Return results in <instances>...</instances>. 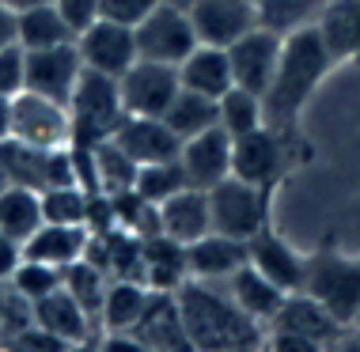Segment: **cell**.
I'll list each match as a JSON object with an SVG mask.
<instances>
[{"mask_svg":"<svg viewBox=\"0 0 360 352\" xmlns=\"http://www.w3.org/2000/svg\"><path fill=\"white\" fill-rule=\"evenodd\" d=\"M87 242H91V228H87V223H50V220H42V228L23 242V258L65 269V266H72V261L84 258Z\"/></svg>","mask_w":360,"mask_h":352,"instance_id":"obj_20","label":"cell"},{"mask_svg":"<svg viewBox=\"0 0 360 352\" xmlns=\"http://www.w3.org/2000/svg\"><path fill=\"white\" fill-rule=\"evenodd\" d=\"M141 341L144 352H174V348H190L186 326H182V311L174 292H152L148 307H144L141 322L129 330Z\"/></svg>","mask_w":360,"mask_h":352,"instance_id":"obj_17","label":"cell"},{"mask_svg":"<svg viewBox=\"0 0 360 352\" xmlns=\"http://www.w3.org/2000/svg\"><path fill=\"white\" fill-rule=\"evenodd\" d=\"M281 46H285V34L269 31V27H255L239 38V42L228 46V61H231V76H236L239 87L247 91H258L266 95L269 80L277 72V61H281Z\"/></svg>","mask_w":360,"mask_h":352,"instance_id":"obj_11","label":"cell"},{"mask_svg":"<svg viewBox=\"0 0 360 352\" xmlns=\"http://www.w3.org/2000/svg\"><path fill=\"white\" fill-rule=\"evenodd\" d=\"M53 8L61 12L72 34H84L91 23L103 19V0H53Z\"/></svg>","mask_w":360,"mask_h":352,"instance_id":"obj_37","label":"cell"},{"mask_svg":"<svg viewBox=\"0 0 360 352\" xmlns=\"http://www.w3.org/2000/svg\"><path fill=\"white\" fill-rule=\"evenodd\" d=\"M8 4H12L15 12H23V8H34V4H53V0H8Z\"/></svg>","mask_w":360,"mask_h":352,"instance_id":"obj_42","label":"cell"},{"mask_svg":"<svg viewBox=\"0 0 360 352\" xmlns=\"http://www.w3.org/2000/svg\"><path fill=\"white\" fill-rule=\"evenodd\" d=\"M31 311H34V322H38V326L50 330V334H57L69 348L87 345V341H91V330L99 326V322H95V318L84 311V303L76 299L65 285L57 288V292H50V296L34 299Z\"/></svg>","mask_w":360,"mask_h":352,"instance_id":"obj_19","label":"cell"},{"mask_svg":"<svg viewBox=\"0 0 360 352\" xmlns=\"http://www.w3.org/2000/svg\"><path fill=\"white\" fill-rule=\"evenodd\" d=\"M163 0H103V19H114V23L137 27L152 8H160Z\"/></svg>","mask_w":360,"mask_h":352,"instance_id":"obj_38","label":"cell"},{"mask_svg":"<svg viewBox=\"0 0 360 352\" xmlns=\"http://www.w3.org/2000/svg\"><path fill=\"white\" fill-rule=\"evenodd\" d=\"M269 193L266 185H255L239 174H228L209 190V209H212V231L236 235V239H255L258 231L269 228Z\"/></svg>","mask_w":360,"mask_h":352,"instance_id":"obj_5","label":"cell"},{"mask_svg":"<svg viewBox=\"0 0 360 352\" xmlns=\"http://www.w3.org/2000/svg\"><path fill=\"white\" fill-rule=\"evenodd\" d=\"M179 311L186 326L190 348L201 352H239L266 345V326L250 318L247 311L231 299L224 280H198L190 277L179 292Z\"/></svg>","mask_w":360,"mask_h":352,"instance_id":"obj_1","label":"cell"},{"mask_svg":"<svg viewBox=\"0 0 360 352\" xmlns=\"http://www.w3.org/2000/svg\"><path fill=\"white\" fill-rule=\"evenodd\" d=\"M152 299V288L144 280H110L103 296V311H99V326L103 334L110 330H133L144 315Z\"/></svg>","mask_w":360,"mask_h":352,"instance_id":"obj_28","label":"cell"},{"mask_svg":"<svg viewBox=\"0 0 360 352\" xmlns=\"http://www.w3.org/2000/svg\"><path fill=\"white\" fill-rule=\"evenodd\" d=\"M69 114H72V144L91 148V144H99V141H110L114 129H118V122L125 117L118 80L84 68L80 84H76V91L69 99Z\"/></svg>","mask_w":360,"mask_h":352,"instance_id":"obj_3","label":"cell"},{"mask_svg":"<svg viewBox=\"0 0 360 352\" xmlns=\"http://www.w3.org/2000/svg\"><path fill=\"white\" fill-rule=\"evenodd\" d=\"M224 285H228L231 299H236L250 318H258L266 330H269V322H274V315L281 311V303H285V296H288L285 288L274 285V280H269L262 269H255L250 261H247L243 269L231 273V277L224 280Z\"/></svg>","mask_w":360,"mask_h":352,"instance_id":"obj_26","label":"cell"},{"mask_svg":"<svg viewBox=\"0 0 360 352\" xmlns=\"http://www.w3.org/2000/svg\"><path fill=\"white\" fill-rule=\"evenodd\" d=\"M118 87H122L125 114L163 117V114H167V106L174 103V95L182 91V80H179V68H174V65L144 61V57H137V61L118 76Z\"/></svg>","mask_w":360,"mask_h":352,"instance_id":"obj_8","label":"cell"},{"mask_svg":"<svg viewBox=\"0 0 360 352\" xmlns=\"http://www.w3.org/2000/svg\"><path fill=\"white\" fill-rule=\"evenodd\" d=\"M186 261H190V277L228 280L231 273L250 261V247H247V239H236V235L209 231V235H201V239H193L186 247Z\"/></svg>","mask_w":360,"mask_h":352,"instance_id":"obj_18","label":"cell"},{"mask_svg":"<svg viewBox=\"0 0 360 352\" xmlns=\"http://www.w3.org/2000/svg\"><path fill=\"white\" fill-rule=\"evenodd\" d=\"M190 280L186 242L155 231L144 239V285L152 292H179Z\"/></svg>","mask_w":360,"mask_h":352,"instance_id":"obj_23","label":"cell"},{"mask_svg":"<svg viewBox=\"0 0 360 352\" xmlns=\"http://www.w3.org/2000/svg\"><path fill=\"white\" fill-rule=\"evenodd\" d=\"M160 231L171 235L179 242L201 239V235L212 231V209H209V190H198V185H186L174 197H167L160 204Z\"/></svg>","mask_w":360,"mask_h":352,"instance_id":"obj_21","label":"cell"},{"mask_svg":"<svg viewBox=\"0 0 360 352\" xmlns=\"http://www.w3.org/2000/svg\"><path fill=\"white\" fill-rule=\"evenodd\" d=\"M15 19H19V12L8 4V0H0V46L15 42Z\"/></svg>","mask_w":360,"mask_h":352,"instance_id":"obj_40","label":"cell"},{"mask_svg":"<svg viewBox=\"0 0 360 352\" xmlns=\"http://www.w3.org/2000/svg\"><path fill=\"white\" fill-rule=\"evenodd\" d=\"M72 31L69 23L61 19L53 4H34V8H23L15 19V42L23 50H46V46H61V42H72Z\"/></svg>","mask_w":360,"mask_h":352,"instance_id":"obj_29","label":"cell"},{"mask_svg":"<svg viewBox=\"0 0 360 352\" xmlns=\"http://www.w3.org/2000/svg\"><path fill=\"white\" fill-rule=\"evenodd\" d=\"M38 228H42V193L31 185L8 182L0 190V235L27 242Z\"/></svg>","mask_w":360,"mask_h":352,"instance_id":"obj_27","label":"cell"},{"mask_svg":"<svg viewBox=\"0 0 360 352\" xmlns=\"http://www.w3.org/2000/svg\"><path fill=\"white\" fill-rule=\"evenodd\" d=\"M27 84V50L19 42L0 46V95H19Z\"/></svg>","mask_w":360,"mask_h":352,"instance_id":"obj_36","label":"cell"},{"mask_svg":"<svg viewBox=\"0 0 360 352\" xmlns=\"http://www.w3.org/2000/svg\"><path fill=\"white\" fill-rule=\"evenodd\" d=\"M288 129L277 125H262V129L236 136V155H231V174L255 182V185H274L288 174V144H285Z\"/></svg>","mask_w":360,"mask_h":352,"instance_id":"obj_9","label":"cell"},{"mask_svg":"<svg viewBox=\"0 0 360 352\" xmlns=\"http://www.w3.org/2000/svg\"><path fill=\"white\" fill-rule=\"evenodd\" d=\"M137 34V57L144 61H163L179 68L198 46V31H193V19L186 8L179 4H160L133 27Z\"/></svg>","mask_w":360,"mask_h":352,"instance_id":"obj_6","label":"cell"},{"mask_svg":"<svg viewBox=\"0 0 360 352\" xmlns=\"http://www.w3.org/2000/svg\"><path fill=\"white\" fill-rule=\"evenodd\" d=\"M231 155H236V136H231L224 125H212V129L182 141V167H186L190 185L198 190H212L217 182H224L231 174Z\"/></svg>","mask_w":360,"mask_h":352,"instance_id":"obj_14","label":"cell"},{"mask_svg":"<svg viewBox=\"0 0 360 352\" xmlns=\"http://www.w3.org/2000/svg\"><path fill=\"white\" fill-rule=\"evenodd\" d=\"M106 285H110V277L95 266V261H72V266H65V288L72 292L76 299L84 303V311L99 322V311H103V296H106Z\"/></svg>","mask_w":360,"mask_h":352,"instance_id":"obj_34","label":"cell"},{"mask_svg":"<svg viewBox=\"0 0 360 352\" xmlns=\"http://www.w3.org/2000/svg\"><path fill=\"white\" fill-rule=\"evenodd\" d=\"M315 27L323 34L334 61H356L360 57V0H323L315 15Z\"/></svg>","mask_w":360,"mask_h":352,"instance_id":"obj_25","label":"cell"},{"mask_svg":"<svg viewBox=\"0 0 360 352\" xmlns=\"http://www.w3.org/2000/svg\"><path fill=\"white\" fill-rule=\"evenodd\" d=\"M87 212H91V190H84L80 182L42 190V220H50V223H87Z\"/></svg>","mask_w":360,"mask_h":352,"instance_id":"obj_33","label":"cell"},{"mask_svg":"<svg viewBox=\"0 0 360 352\" xmlns=\"http://www.w3.org/2000/svg\"><path fill=\"white\" fill-rule=\"evenodd\" d=\"M269 330L304 337L315 348H326V345H334L338 334H342L345 326L330 315L315 296H307V292H288L285 303H281V311L274 315V322H269Z\"/></svg>","mask_w":360,"mask_h":352,"instance_id":"obj_15","label":"cell"},{"mask_svg":"<svg viewBox=\"0 0 360 352\" xmlns=\"http://www.w3.org/2000/svg\"><path fill=\"white\" fill-rule=\"evenodd\" d=\"M15 141L34 144V148H69L72 144V114L69 103L46 99L38 91L12 95V133Z\"/></svg>","mask_w":360,"mask_h":352,"instance_id":"obj_7","label":"cell"},{"mask_svg":"<svg viewBox=\"0 0 360 352\" xmlns=\"http://www.w3.org/2000/svg\"><path fill=\"white\" fill-rule=\"evenodd\" d=\"M247 247H250V266L262 269L274 285H281L285 292H300V288H304L307 258H300V254L292 250L281 235H274L266 228V231H258Z\"/></svg>","mask_w":360,"mask_h":352,"instance_id":"obj_22","label":"cell"},{"mask_svg":"<svg viewBox=\"0 0 360 352\" xmlns=\"http://www.w3.org/2000/svg\"><path fill=\"white\" fill-rule=\"evenodd\" d=\"M300 292L315 296L342 326H353L360 318V258H345L338 250H323L307 258Z\"/></svg>","mask_w":360,"mask_h":352,"instance_id":"obj_4","label":"cell"},{"mask_svg":"<svg viewBox=\"0 0 360 352\" xmlns=\"http://www.w3.org/2000/svg\"><path fill=\"white\" fill-rule=\"evenodd\" d=\"M163 4H179V8H190L193 0H163Z\"/></svg>","mask_w":360,"mask_h":352,"instance_id":"obj_43","label":"cell"},{"mask_svg":"<svg viewBox=\"0 0 360 352\" xmlns=\"http://www.w3.org/2000/svg\"><path fill=\"white\" fill-rule=\"evenodd\" d=\"M114 141L137 159V167L160 163V159H174L182 152V136L163 117H148V114H125L118 122V129H114Z\"/></svg>","mask_w":360,"mask_h":352,"instance_id":"obj_16","label":"cell"},{"mask_svg":"<svg viewBox=\"0 0 360 352\" xmlns=\"http://www.w3.org/2000/svg\"><path fill=\"white\" fill-rule=\"evenodd\" d=\"M84 76V57L76 50V38L46 50H27V91H38L46 99L69 103L76 84Z\"/></svg>","mask_w":360,"mask_h":352,"instance_id":"obj_10","label":"cell"},{"mask_svg":"<svg viewBox=\"0 0 360 352\" xmlns=\"http://www.w3.org/2000/svg\"><path fill=\"white\" fill-rule=\"evenodd\" d=\"M8 133H12V99L0 95V141H8Z\"/></svg>","mask_w":360,"mask_h":352,"instance_id":"obj_41","label":"cell"},{"mask_svg":"<svg viewBox=\"0 0 360 352\" xmlns=\"http://www.w3.org/2000/svg\"><path fill=\"white\" fill-rule=\"evenodd\" d=\"M163 122H167L182 141H190V136L220 125V103L209 99V95H198V91H186V87H182V91L174 95V103L167 106Z\"/></svg>","mask_w":360,"mask_h":352,"instance_id":"obj_30","label":"cell"},{"mask_svg":"<svg viewBox=\"0 0 360 352\" xmlns=\"http://www.w3.org/2000/svg\"><path fill=\"white\" fill-rule=\"evenodd\" d=\"M76 50L84 57V68L118 80L125 68L137 61V34L125 23L99 19V23H91L84 34H76Z\"/></svg>","mask_w":360,"mask_h":352,"instance_id":"obj_12","label":"cell"},{"mask_svg":"<svg viewBox=\"0 0 360 352\" xmlns=\"http://www.w3.org/2000/svg\"><path fill=\"white\" fill-rule=\"evenodd\" d=\"M8 185V174H4V163H0V190Z\"/></svg>","mask_w":360,"mask_h":352,"instance_id":"obj_44","label":"cell"},{"mask_svg":"<svg viewBox=\"0 0 360 352\" xmlns=\"http://www.w3.org/2000/svg\"><path fill=\"white\" fill-rule=\"evenodd\" d=\"M220 125L228 129L231 136H247L262 129L266 122V99H262L258 91H247V87H228V91L220 95Z\"/></svg>","mask_w":360,"mask_h":352,"instance_id":"obj_31","label":"cell"},{"mask_svg":"<svg viewBox=\"0 0 360 352\" xmlns=\"http://www.w3.org/2000/svg\"><path fill=\"white\" fill-rule=\"evenodd\" d=\"M23 261V242L8 239V235H0V280L8 285V277L15 273V266Z\"/></svg>","mask_w":360,"mask_h":352,"instance_id":"obj_39","label":"cell"},{"mask_svg":"<svg viewBox=\"0 0 360 352\" xmlns=\"http://www.w3.org/2000/svg\"><path fill=\"white\" fill-rule=\"evenodd\" d=\"M179 80L186 91L209 95V99H220L228 87H236V76H231V61L224 46H205L198 42L193 53L179 65Z\"/></svg>","mask_w":360,"mask_h":352,"instance_id":"obj_24","label":"cell"},{"mask_svg":"<svg viewBox=\"0 0 360 352\" xmlns=\"http://www.w3.org/2000/svg\"><path fill=\"white\" fill-rule=\"evenodd\" d=\"M186 12L193 19L198 42L224 46V50H228L231 42H239L243 34L255 31V27L262 23L255 0H193Z\"/></svg>","mask_w":360,"mask_h":352,"instance_id":"obj_13","label":"cell"},{"mask_svg":"<svg viewBox=\"0 0 360 352\" xmlns=\"http://www.w3.org/2000/svg\"><path fill=\"white\" fill-rule=\"evenodd\" d=\"M334 65H338L334 53L326 50V42H323L315 23L296 27L292 34H285L277 72L269 80L266 95H262L266 99V122L277 125V129H292Z\"/></svg>","mask_w":360,"mask_h":352,"instance_id":"obj_2","label":"cell"},{"mask_svg":"<svg viewBox=\"0 0 360 352\" xmlns=\"http://www.w3.org/2000/svg\"><path fill=\"white\" fill-rule=\"evenodd\" d=\"M190 178H186V167H182V159L174 155V159H160V163H144L137 171V182H133V190L141 193V197H148L152 204H163L167 197H174L179 190H186Z\"/></svg>","mask_w":360,"mask_h":352,"instance_id":"obj_32","label":"cell"},{"mask_svg":"<svg viewBox=\"0 0 360 352\" xmlns=\"http://www.w3.org/2000/svg\"><path fill=\"white\" fill-rule=\"evenodd\" d=\"M61 285H65V269L46 266V261H31V258H23L15 266V273L8 277V288H12L15 296H23L27 303L50 296V292H57Z\"/></svg>","mask_w":360,"mask_h":352,"instance_id":"obj_35","label":"cell"}]
</instances>
